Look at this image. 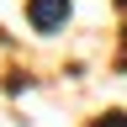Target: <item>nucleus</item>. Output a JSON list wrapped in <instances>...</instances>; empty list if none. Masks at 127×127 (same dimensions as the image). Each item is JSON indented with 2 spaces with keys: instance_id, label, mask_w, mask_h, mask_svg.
Listing matches in <instances>:
<instances>
[{
  "instance_id": "1",
  "label": "nucleus",
  "mask_w": 127,
  "mask_h": 127,
  "mask_svg": "<svg viewBox=\"0 0 127 127\" xmlns=\"http://www.w3.org/2000/svg\"><path fill=\"white\" fill-rule=\"evenodd\" d=\"M69 16H74V0H27V21H32V32H42V37L64 32Z\"/></svg>"
}]
</instances>
